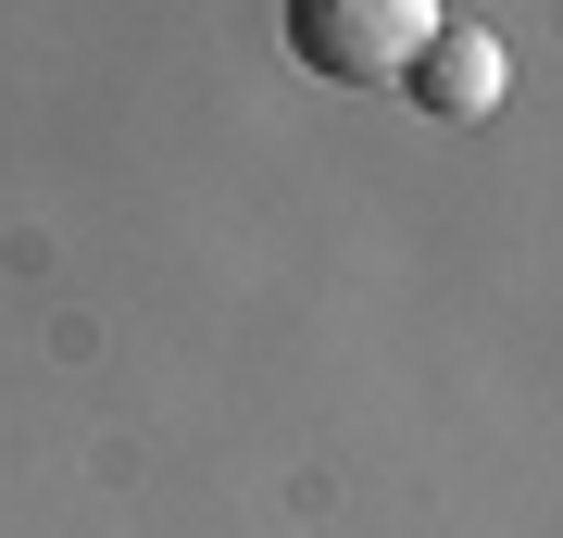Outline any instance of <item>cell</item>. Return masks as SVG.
<instances>
[{"mask_svg": "<svg viewBox=\"0 0 563 538\" xmlns=\"http://www.w3.org/2000/svg\"><path fill=\"white\" fill-rule=\"evenodd\" d=\"M401 88H413V113H439V125L501 113V39L463 25V13H439V25H426V51L401 63Z\"/></svg>", "mask_w": 563, "mask_h": 538, "instance_id": "7a4b0ae2", "label": "cell"}, {"mask_svg": "<svg viewBox=\"0 0 563 538\" xmlns=\"http://www.w3.org/2000/svg\"><path fill=\"white\" fill-rule=\"evenodd\" d=\"M288 25V63L325 88H388L401 63L426 51V25H439V0H276Z\"/></svg>", "mask_w": 563, "mask_h": 538, "instance_id": "6da1fadb", "label": "cell"}]
</instances>
